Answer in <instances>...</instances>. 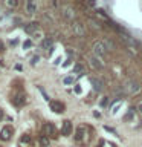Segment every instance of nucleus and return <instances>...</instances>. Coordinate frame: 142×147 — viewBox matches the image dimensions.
I'll return each mask as SVG.
<instances>
[{
  "label": "nucleus",
  "instance_id": "nucleus-1",
  "mask_svg": "<svg viewBox=\"0 0 142 147\" xmlns=\"http://www.w3.org/2000/svg\"><path fill=\"white\" fill-rule=\"evenodd\" d=\"M92 138V130L87 126H80L75 132V141L80 146H87Z\"/></svg>",
  "mask_w": 142,
  "mask_h": 147
},
{
  "label": "nucleus",
  "instance_id": "nucleus-2",
  "mask_svg": "<svg viewBox=\"0 0 142 147\" xmlns=\"http://www.w3.org/2000/svg\"><path fill=\"white\" fill-rule=\"evenodd\" d=\"M141 84L137 81H135V80H128L125 84H124V90L127 92L128 95H136V94H139L141 92Z\"/></svg>",
  "mask_w": 142,
  "mask_h": 147
},
{
  "label": "nucleus",
  "instance_id": "nucleus-3",
  "mask_svg": "<svg viewBox=\"0 0 142 147\" xmlns=\"http://www.w3.org/2000/svg\"><path fill=\"white\" fill-rule=\"evenodd\" d=\"M43 135L48 136L49 140H57L58 138V130L52 123H46L43 126Z\"/></svg>",
  "mask_w": 142,
  "mask_h": 147
},
{
  "label": "nucleus",
  "instance_id": "nucleus-4",
  "mask_svg": "<svg viewBox=\"0 0 142 147\" xmlns=\"http://www.w3.org/2000/svg\"><path fill=\"white\" fill-rule=\"evenodd\" d=\"M92 52H93L95 57H104L105 52H107V48H105L104 41H95L93 46H92Z\"/></svg>",
  "mask_w": 142,
  "mask_h": 147
},
{
  "label": "nucleus",
  "instance_id": "nucleus-5",
  "mask_svg": "<svg viewBox=\"0 0 142 147\" xmlns=\"http://www.w3.org/2000/svg\"><path fill=\"white\" fill-rule=\"evenodd\" d=\"M11 103L15 106V107H23L26 104V95L23 92H17L11 96Z\"/></svg>",
  "mask_w": 142,
  "mask_h": 147
},
{
  "label": "nucleus",
  "instance_id": "nucleus-6",
  "mask_svg": "<svg viewBox=\"0 0 142 147\" xmlns=\"http://www.w3.org/2000/svg\"><path fill=\"white\" fill-rule=\"evenodd\" d=\"M49 107L55 113H63L64 110H66V104L61 103V101H58V100H52V101H49Z\"/></svg>",
  "mask_w": 142,
  "mask_h": 147
},
{
  "label": "nucleus",
  "instance_id": "nucleus-7",
  "mask_svg": "<svg viewBox=\"0 0 142 147\" xmlns=\"http://www.w3.org/2000/svg\"><path fill=\"white\" fill-rule=\"evenodd\" d=\"M12 133H14L12 126H5L2 130H0V140L2 141H9L12 138Z\"/></svg>",
  "mask_w": 142,
  "mask_h": 147
},
{
  "label": "nucleus",
  "instance_id": "nucleus-8",
  "mask_svg": "<svg viewBox=\"0 0 142 147\" xmlns=\"http://www.w3.org/2000/svg\"><path fill=\"white\" fill-rule=\"evenodd\" d=\"M89 63H90V66L96 69V71H101V69L104 67V61H102V58H99V57H95V55H92V57L89 58Z\"/></svg>",
  "mask_w": 142,
  "mask_h": 147
},
{
  "label": "nucleus",
  "instance_id": "nucleus-9",
  "mask_svg": "<svg viewBox=\"0 0 142 147\" xmlns=\"http://www.w3.org/2000/svg\"><path fill=\"white\" fill-rule=\"evenodd\" d=\"M61 14L66 20H73L75 18V11H73L72 6H63L61 8Z\"/></svg>",
  "mask_w": 142,
  "mask_h": 147
},
{
  "label": "nucleus",
  "instance_id": "nucleus-10",
  "mask_svg": "<svg viewBox=\"0 0 142 147\" xmlns=\"http://www.w3.org/2000/svg\"><path fill=\"white\" fill-rule=\"evenodd\" d=\"M72 28H73L75 35H78V37H84V35H86V28H84V25H82V23L75 22V23L72 25Z\"/></svg>",
  "mask_w": 142,
  "mask_h": 147
},
{
  "label": "nucleus",
  "instance_id": "nucleus-11",
  "mask_svg": "<svg viewBox=\"0 0 142 147\" xmlns=\"http://www.w3.org/2000/svg\"><path fill=\"white\" fill-rule=\"evenodd\" d=\"M72 133V123L69 119H64L61 124V135L63 136H69Z\"/></svg>",
  "mask_w": 142,
  "mask_h": 147
},
{
  "label": "nucleus",
  "instance_id": "nucleus-12",
  "mask_svg": "<svg viewBox=\"0 0 142 147\" xmlns=\"http://www.w3.org/2000/svg\"><path fill=\"white\" fill-rule=\"evenodd\" d=\"M18 144H20V147H31V146H32V136L27 135V133L21 135V136H20V141H18Z\"/></svg>",
  "mask_w": 142,
  "mask_h": 147
},
{
  "label": "nucleus",
  "instance_id": "nucleus-13",
  "mask_svg": "<svg viewBox=\"0 0 142 147\" xmlns=\"http://www.w3.org/2000/svg\"><path fill=\"white\" fill-rule=\"evenodd\" d=\"M38 23L37 22H29V23H26L25 26H23V29H25V32H27V34H34V32L38 29Z\"/></svg>",
  "mask_w": 142,
  "mask_h": 147
},
{
  "label": "nucleus",
  "instance_id": "nucleus-14",
  "mask_svg": "<svg viewBox=\"0 0 142 147\" xmlns=\"http://www.w3.org/2000/svg\"><path fill=\"white\" fill-rule=\"evenodd\" d=\"M90 83H92V86H93V89L95 90H101V89H102V86H104V83L102 81H101V80H98V78H90Z\"/></svg>",
  "mask_w": 142,
  "mask_h": 147
},
{
  "label": "nucleus",
  "instance_id": "nucleus-15",
  "mask_svg": "<svg viewBox=\"0 0 142 147\" xmlns=\"http://www.w3.org/2000/svg\"><path fill=\"white\" fill-rule=\"evenodd\" d=\"M37 11V5L34 2H26V12L27 14H34Z\"/></svg>",
  "mask_w": 142,
  "mask_h": 147
},
{
  "label": "nucleus",
  "instance_id": "nucleus-16",
  "mask_svg": "<svg viewBox=\"0 0 142 147\" xmlns=\"http://www.w3.org/2000/svg\"><path fill=\"white\" fill-rule=\"evenodd\" d=\"M49 138L48 136H44V135H41L40 138H38V142H40V146L41 147H49Z\"/></svg>",
  "mask_w": 142,
  "mask_h": 147
},
{
  "label": "nucleus",
  "instance_id": "nucleus-17",
  "mask_svg": "<svg viewBox=\"0 0 142 147\" xmlns=\"http://www.w3.org/2000/svg\"><path fill=\"white\" fill-rule=\"evenodd\" d=\"M41 48H43V49H50V48H52V40H50V38L43 40V43H41Z\"/></svg>",
  "mask_w": 142,
  "mask_h": 147
},
{
  "label": "nucleus",
  "instance_id": "nucleus-18",
  "mask_svg": "<svg viewBox=\"0 0 142 147\" xmlns=\"http://www.w3.org/2000/svg\"><path fill=\"white\" fill-rule=\"evenodd\" d=\"M5 5H6L8 8H15L18 5V2H17V0H8V2H5Z\"/></svg>",
  "mask_w": 142,
  "mask_h": 147
},
{
  "label": "nucleus",
  "instance_id": "nucleus-19",
  "mask_svg": "<svg viewBox=\"0 0 142 147\" xmlns=\"http://www.w3.org/2000/svg\"><path fill=\"white\" fill-rule=\"evenodd\" d=\"M73 71H75V74H84V67H82L81 64H76Z\"/></svg>",
  "mask_w": 142,
  "mask_h": 147
},
{
  "label": "nucleus",
  "instance_id": "nucleus-20",
  "mask_svg": "<svg viewBox=\"0 0 142 147\" xmlns=\"http://www.w3.org/2000/svg\"><path fill=\"white\" fill-rule=\"evenodd\" d=\"M64 83H66V84H72V83H73V77H67V78H64Z\"/></svg>",
  "mask_w": 142,
  "mask_h": 147
},
{
  "label": "nucleus",
  "instance_id": "nucleus-21",
  "mask_svg": "<svg viewBox=\"0 0 142 147\" xmlns=\"http://www.w3.org/2000/svg\"><path fill=\"white\" fill-rule=\"evenodd\" d=\"M99 104H101V106H107V104H109V98H107V96H104V98L101 100Z\"/></svg>",
  "mask_w": 142,
  "mask_h": 147
},
{
  "label": "nucleus",
  "instance_id": "nucleus-22",
  "mask_svg": "<svg viewBox=\"0 0 142 147\" xmlns=\"http://www.w3.org/2000/svg\"><path fill=\"white\" fill-rule=\"evenodd\" d=\"M5 52V45H3V41H0V54H3Z\"/></svg>",
  "mask_w": 142,
  "mask_h": 147
},
{
  "label": "nucleus",
  "instance_id": "nucleus-23",
  "mask_svg": "<svg viewBox=\"0 0 142 147\" xmlns=\"http://www.w3.org/2000/svg\"><path fill=\"white\" fill-rule=\"evenodd\" d=\"M137 112H139V113H142V101H141L139 104H137Z\"/></svg>",
  "mask_w": 142,
  "mask_h": 147
},
{
  "label": "nucleus",
  "instance_id": "nucleus-24",
  "mask_svg": "<svg viewBox=\"0 0 142 147\" xmlns=\"http://www.w3.org/2000/svg\"><path fill=\"white\" fill-rule=\"evenodd\" d=\"M3 117H5V113H3V109H0V121L3 119Z\"/></svg>",
  "mask_w": 142,
  "mask_h": 147
},
{
  "label": "nucleus",
  "instance_id": "nucleus-25",
  "mask_svg": "<svg viewBox=\"0 0 142 147\" xmlns=\"http://www.w3.org/2000/svg\"><path fill=\"white\" fill-rule=\"evenodd\" d=\"M29 46H31V41H29V40L25 41V48H29Z\"/></svg>",
  "mask_w": 142,
  "mask_h": 147
},
{
  "label": "nucleus",
  "instance_id": "nucleus-26",
  "mask_svg": "<svg viewBox=\"0 0 142 147\" xmlns=\"http://www.w3.org/2000/svg\"><path fill=\"white\" fill-rule=\"evenodd\" d=\"M0 147H2V146H0Z\"/></svg>",
  "mask_w": 142,
  "mask_h": 147
}]
</instances>
